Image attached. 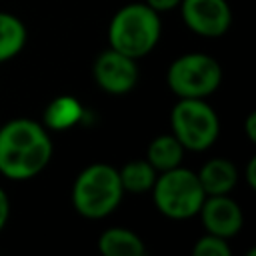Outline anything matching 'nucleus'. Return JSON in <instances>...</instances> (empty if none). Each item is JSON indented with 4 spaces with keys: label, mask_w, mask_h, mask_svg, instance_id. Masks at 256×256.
I'll use <instances>...</instances> for the list:
<instances>
[{
    "label": "nucleus",
    "mask_w": 256,
    "mask_h": 256,
    "mask_svg": "<svg viewBox=\"0 0 256 256\" xmlns=\"http://www.w3.org/2000/svg\"><path fill=\"white\" fill-rule=\"evenodd\" d=\"M184 146L176 140V136L170 134H160L156 136L146 150V160L154 166L156 172H164L170 168H176L182 164L184 158Z\"/></svg>",
    "instance_id": "obj_13"
},
{
    "label": "nucleus",
    "mask_w": 256,
    "mask_h": 256,
    "mask_svg": "<svg viewBox=\"0 0 256 256\" xmlns=\"http://www.w3.org/2000/svg\"><path fill=\"white\" fill-rule=\"evenodd\" d=\"M84 116V106L80 100H76L74 96H56L54 100L48 102L46 110H44V126L46 130H68L72 126H76Z\"/></svg>",
    "instance_id": "obj_12"
},
{
    "label": "nucleus",
    "mask_w": 256,
    "mask_h": 256,
    "mask_svg": "<svg viewBox=\"0 0 256 256\" xmlns=\"http://www.w3.org/2000/svg\"><path fill=\"white\" fill-rule=\"evenodd\" d=\"M28 32L24 22L10 12L0 10V64L18 56L26 44Z\"/></svg>",
    "instance_id": "obj_14"
},
{
    "label": "nucleus",
    "mask_w": 256,
    "mask_h": 256,
    "mask_svg": "<svg viewBox=\"0 0 256 256\" xmlns=\"http://www.w3.org/2000/svg\"><path fill=\"white\" fill-rule=\"evenodd\" d=\"M192 254L194 256H230L232 250H230L226 238H220V236H214V234L206 232L192 246Z\"/></svg>",
    "instance_id": "obj_16"
},
{
    "label": "nucleus",
    "mask_w": 256,
    "mask_h": 256,
    "mask_svg": "<svg viewBox=\"0 0 256 256\" xmlns=\"http://www.w3.org/2000/svg\"><path fill=\"white\" fill-rule=\"evenodd\" d=\"M152 10H156L158 14L160 12H168V10H174L180 6L182 0H144Z\"/></svg>",
    "instance_id": "obj_17"
},
{
    "label": "nucleus",
    "mask_w": 256,
    "mask_h": 256,
    "mask_svg": "<svg viewBox=\"0 0 256 256\" xmlns=\"http://www.w3.org/2000/svg\"><path fill=\"white\" fill-rule=\"evenodd\" d=\"M98 250L104 256H144L146 246L142 238L128 228H106L98 238Z\"/></svg>",
    "instance_id": "obj_11"
},
{
    "label": "nucleus",
    "mask_w": 256,
    "mask_h": 256,
    "mask_svg": "<svg viewBox=\"0 0 256 256\" xmlns=\"http://www.w3.org/2000/svg\"><path fill=\"white\" fill-rule=\"evenodd\" d=\"M52 160V140L44 124L16 118L0 124V174L24 182L38 176Z\"/></svg>",
    "instance_id": "obj_1"
},
{
    "label": "nucleus",
    "mask_w": 256,
    "mask_h": 256,
    "mask_svg": "<svg viewBox=\"0 0 256 256\" xmlns=\"http://www.w3.org/2000/svg\"><path fill=\"white\" fill-rule=\"evenodd\" d=\"M196 174L206 196L230 194L238 182V170L228 158H212Z\"/></svg>",
    "instance_id": "obj_10"
},
{
    "label": "nucleus",
    "mask_w": 256,
    "mask_h": 256,
    "mask_svg": "<svg viewBox=\"0 0 256 256\" xmlns=\"http://www.w3.org/2000/svg\"><path fill=\"white\" fill-rule=\"evenodd\" d=\"M124 188L118 176V168L106 162H94L86 166L72 184L74 210L90 220L110 216L122 202Z\"/></svg>",
    "instance_id": "obj_3"
},
{
    "label": "nucleus",
    "mask_w": 256,
    "mask_h": 256,
    "mask_svg": "<svg viewBox=\"0 0 256 256\" xmlns=\"http://www.w3.org/2000/svg\"><path fill=\"white\" fill-rule=\"evenodd\" d=\"M170 128L184 150L204 152L216 142L220 120L206 98H178L170 112Z\"/></svg>",
    "instance_id": "obj_5"
},
{
    "label": "nucleus",
    "mask_w": 256,
    "mask_h": 256,
    "mask_svg": "<svg viewBox=\"0 0 256 256\" xmlns=\"http://www.w3.org/2000/svg\"><path fill=\"white\" fill-rule=\"evenodd\" d=\"M198 216L208 234H214L226 240L236 236L244 224V214L240 204L228 194L206 196L198 210Z\"/></svg>",
    "instance_id": "obj_9"
},
{
    "label": "nucleus",
    "mask_w": 256,
    "mask_h": 256,
    "mask_svg": "<svg viewBox=\"0 0 256 256\" xmlns=\"http://www.w3.org/2000/svg\"><path fill=\"white\" fill-rule=\"evenodd\" d=\"M8 216H10V200H8V194L4 192V188L0 186V232L8 222Z\"/></svg>",
    "instance_id": "obj_18"
},
{
    "label": "nucleus",
    "mask_w": 256,
    "mask_h": 256,
    "mask_svg": "<svg viewBox=\"0 0 256 256\" xmlns=\"http://www.w3.org/2000/svg\"><path fill=\"white\" fill-rule=\"evenodd\" d=\"M162 36L160 14L146 2H132L122 6L110 20L108 44L110 48L138 60L150 54Z\"/></svg>",
    "instance_id": "obj_2"
},
{
    "label": "nucleus",
    "mask_w": 256,
    "mask_h": 256,
    "mask_svg": "<svg viewBox=\"0 0 256 256\" xmlns=\"http://www.w3.org/2000/svg\"><path fill=\"white\" fill-rule=\"evenodd\" d=\"M246 182L250 188H256V158H250L248 160V166H246Z\"/></svg>",
    "instance_id": "obj_20"
},
{
    "label": "nucleus",
    "mask_w": 256,
    "mask_h": 256,
    "mask_svg": "<svg viewBox=\"0 0 256 256\" xmlns=\"http://www.w3.org/2000/svg\"><path fill=\"white\" fill-rule=\"evenodd\" d=\"M244 130H246L248 140H250V142H256V112H250V114L246 116Z\"/></svg>",
    "instance_id": "obj_19"
},
{
    "label": "nucleus",
    "mask_w": 256,
    "mask_h": 256,
    "mask_svg": "<svg viewBox=\"0 0 256 256\" xmlns=\"http://www.w3.org/2000/svg\"><path fill=\"white\" fill-rule=\"evenodd\" d=\"M182 20L202 38H220L232 24V10L226 0H182Z\"/></svg>",
    "instance_id": "obj_8"
},
{
    "label": "nucleus",
    "mask_w": 256,
    "mask_h": 256,
    "mask_svg": "<svg viewBox=\"0 0 256 256\" xmlns=\"http://www.w3.org/2000/svg\"><path fill=\"white\" fill-rule=\"evenodd\" d=\"M166 82L178 98H206L218 90L222 66L210 54L188 52L168 66Z\"/></svg>",
    "instance_id": "obj_6"
},
{
    "label": "nucleus",
    "mask_w": 256,
    "mask_h": 256,
    "mask_svg": "<svg viewBox=\"0 0 256 256\" xmlns=\"http://www.w3.org/2000/svg\"><path fill=\"white\" fill-rule=\"evenodd\" d=\"M94 82L108 94H128L138 82V64L134 58L108 48L100 52L92 66Z\"/></svg>",
    "instance_id": "obj_7"
},
{
    "label": "nucleus",
    "mask_w": 256,
    "mask_h": 256,
    "mask_svg": "<svg viewBox=\"0 0 256 256\" xmlns=\"http://www.w3.org/2000/svg\"><path fill=\"white\" fill-rule=\"evenodd\" d=\"M150 192L158 212L172 220H188L196 216L206 198L198 174L184 168L182 164L158 172Z\"/></svg>",
    "instance_id": "obj_4"
},
{
    "label": "nucleus",
    "mask_w": 256,
    "mask_h": 256,
    "mask_svg": "<svg viewBox=\"0 0 256 256\" xmlns=\"http://www.w3.org/2000/svg\"><path fill=\"white\" fill-rule=\"evenodd\" d=\"M118 176H120V182H122L124 192H130V194H144V192H150V190H152L158 172H156L154 166L144 158V160H132V162L124 164V166L118 170Z\"/></svg>",
    "instance_id": "obj_15"
}]
</instances>
